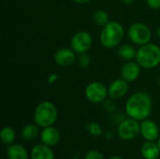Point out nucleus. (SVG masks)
Returning a JSON list of instances; mask_svg holds the SVG:
<instances>
[{"mask_svg":"<svg viewBox=\"0 0 160 159\" xmlns=\"http://www.w3.org/2000/svg\"><path fill=\"white\" fill-rule=\"evenodd\" d=\"M153 107L152 98L146 93L138 92L129 97L126 103V112L137 121H143L151 114Z\"/></svg>","mask_w":160,"mask_h":159,"instance_id":"1","label":"nucleus"},{"mask_svg":"<svg viewBox=\"0 0 160 159\" xmlns=\"http://www.w3.org/2000/svg\"><path fill=\"white\" fill-rule=\"evenodd\" d=\"M124 36L125 30L123 25L116 21H112L103 26L100 34V42L107 49L115 48L123 40Z\"/></svg>","mask_w":160,"mask_h":159,"instance_id":"2","label":"nucleus"},{"mask_svg":"<svg viewBox=\"0 0 160 159\" xmlns=\"http://www.w3.org/2000/svg\"><path fill=\"white\" fill-rule=\"evenodd\" d=\"M136 61L143 68H154L160 64V48L154 43L142 45L137 51Z\"/></svg>","mask_w":160,"mask_h":159,"instance_id":"3","label":"nucleus"},{"mask_svg":"<svg viewBox=\"0 0 160 159\" xmlns=\"http://www.w3.org/2000/svg\"><path fill=\"white\" fill-rule=\"evenodd\" d=\"M57 120V110L53 103L50 101L40 102L34 112L35 123L41 127H52Z\"/></svg>","mask_w":160,"mask_h":159,"instance_id":"4","label":"nucleus"},{"mask_svg":"<svg viewBox=\"0 0 160 159\" xmlns=\"http://www.w3.org/2000/svg\"><path fill=\"white\" fill-rule=\"evenodd\" d=\"M129 39L137 45H145L150 42L152 37V32L150 28L142 22L132 23L128 32Z\"/></svg>","mask_w":160,"mask_h":159,"instance_id":"5","label":"nucleus"},{"mask_svg":"<svg viewBox=\"0 0 160 159\" xmlns=\"http://www.w3.org/2000/svg\"><path fill=\"white\" fill-rule=\"evenodd\" d=\"M117 133L120 139L124 141L133 140L139 133H141V125L133 118L126 119L120 123L117 128Z\"/></svg>","mask_w":160,"mask_h":159,"instance_id":"6","label":"nucleus"},{"mask_svg":"<svg viewBox=\"0 0 160 159\" xmlns=\"http://www.w3.org/2000/svg\"><path fill=\"white\" fill-rule=\"evenodd\" d=\"M93 38L92 36L86 31L77 32L71 38L70 45L71 49L79 54L86 53L92 46Z\"/></svg>","mask_w":160,"mask_h":159,"instance_id":"7","label":"nucleus"},{"mask_svg":"<svg viewBox=\"0 0 160 159\" xmlns=\"http://www.w3.org/2000/svg\"><path fill=\"white\" fill-rule=\"evenodd\" d=\"M108 95L107 87L100 82H93L85 88V97L93 103H100L104 101Z\"/></svg>","mask_w":160,"mask_h":159,"instance_id":"8","label":"nucleus"},{"mask_svg":"<svg viewBox=\"0 0 160 159\" xmlns=\"http://www.w3.org/2000/svg\"><path fill=\"white\" fill-rule=\"evenodd\" d=\"M121 76L122 79L127 81L128 82H131L136 81L141 73V66L138 62L134 61H127L121 67Z\"/></svg>","mask_w":160,"mask_h":159,"instance_id":"9","label":"nucleus"},{"mask_svg":"<svg viewBox=\"0 0 160 159\" xmlns=\"http://www.w3.org/2000/svg\"><path fill=\"white\" fill-rule=\"evenodd\" d=\"M76 59L75 52L71 49L61 48L54 53V61L59 67H67L74 64Z\"/></svg>","mask_w":160,"mask_h":159,"instance_id":"10","label":"nucleus"},{"mask_svg":"<svg viewBox=\"0 0 160 159\" xmlns=\"http://www.w3.org/2000/svg\"><path fill=\"white\" fill-rule=\"evenodd\" d=\"M128 91V83L124 79H117L112 82L108 88L109 96L112 99L122 98L127 95Z\"/></svg>","mask_w":160,"mask_h":159,"instance_id":"11","label":"nucleus"},{"mask_svg":"<svg viewBox=\"0 0 160 159\" xmlns=\"http://www.w3.org/2000/svg\"><path fill=\"white\" fill-rule=\"evenodd\" d=\"M141 134L148 142H155L159 135L158 125L148 119H145L141 124Z\"/></svg>","mask_w":160,"mask_h":159,"instance_id":"12","label":"nucleus"},{"mask_svg":"<svg viewBox=\"0 0 160 159\" xmlns=\"http://www.w3.org/2000/svg\"><path fill=\"white\" fill-rule=\"evenodd\" d=\"M60 138H61L60 132L55 127H53L52 126L48 127H44L43 130L41 131V134H40L41 142L45 145L50 146V147L56 145L60 142Z\"/></svg>","mask_w":160,"mask_h":159,"instance_id":"13","label":"nucleus"},{"mask_svg":"<svg viewBox=\"0 0 160 159\" xmlns=\"http://www.w3.org/2000/svg\"><path fill=\"white\" fill-rule=\"evenodd\" d=\"M31 159H54V155L50 146L45 144H37L31 152Z\"/></svg>","mask_w":160,"mask_h":159,"instance_id":"14","label":"nucleus"},{"mask_svg":"<svg viewBox=\"0 0 160 159\" xmlns=\"http://www.w3.org/2000/svg\"><path fill=\"white\" fill-rule=\"evenodd\" d=\"M142 155L145 159H158L160 155L158 145L154 142H146L141 149Z\"/></svg>","mask_w":160,"mask_h":159,"instance_id":"15","label":"nucleus"},{"mask_svg":"<svg viewBox=\"0 0 160 159\" xmlns=\"http://www.w3.org/2000/svg\"><path fill=\"white\" fill-rule=\"evenodd\" d=\"M8 159H28L25 148L21 144H12L8 148Z\"/></svg>","mask_w":160,"mask_h":159,"instance_id":"16","label":"nucleus"},{"mask_svg":"<svg viewBox=\"0 0 160 159\" xmlns=\"http://www.w3.org/2000/svg\"><path fill=\"white\" fill-rule=\"evenodd\" d=\"M38 134V126L35 124H29L22 127L21 131L22 138L26 142H32L34 141Z\"/></svg>","mask_w":160,"mask_h":159,"instance_id":"17","label":"nucleus"},{"mask_svg":"<svg viewBox=\"0 0 160 159\" xmlns=\"http://www.w3.org/2000/svg\"><path fill=\"white\" fill-rule=\"evenodd\" d=\"M118 54L126 61H132L137 56V51L132 45L125 44L118 49Z\"/></svg>","mask_w":160,"mask_h":159,"instance_id":"18","label":"nucleus"},{"mask_svg":"<svg viewBox=\"0 0 160 159\" xmlns=\"http://www.w3.org/2000/svg\"><path fill=\"white\" fill-rule=\"evenodd\" d=\"M0 137H1V141L4 144L9 145L11 143H13V142L15 140V131L10 127H5L1 130Z\"/></svg>","mask_w":160,"mask_h":159,"instance_id":"19","label":"nucleus"},{"mask_svg":"<svg viewBox=\"0 0 160 159\" xmlns=\"http://www.w3.org/2000/svg\"><path fill=\"white\" fill-rule=\"evenodd\" d=\"M94 21L97 24L100 26H104L109 22V15L104 10H98L94 14Z\"/></svg>","mask_w":160,"mask_h":159,"instance_id":"20","label":"nucleus"},{"mask_svg":"<svg viewBox=\"0 0 160 159\" xmlns=\"http://www.w3.org/2000/svg\"><path fill=\"white\" fill-rule=\"evenodd\" d=\"M86 129L94 137H98V136L102 135V128L98 123L93 122V123L88 124L87 127H86Z\"/></svg>","mask_w":160,"mask_h":159,"instance_id":"21","label":"nucleus"},{"mask_svg":"<svg viewBox=\"0 0 160 159\" xmlns=\"http://www.w3.org/2000/svg\"><path fill=\"white\" fill-rule=\"evenodd\" d=\"M78 63H79L80 67L85 68V67H89V65H90V63H91V60H90V57H89L86 53H82V54H80V56H79Z\"/></svg>","mask_w":160,"mask_h":159,"instance_id":"22","label":"nucleus"},{"mask_svg":"<svg viewBox=\"0 0 160 159\" xmlns=\"http://www.w3.org/2000/svg\"><path fill=\"white\" fill-rule=\"evenodd\" d=\"M84 159H104L102 154L97 150H91L86 153Z\"/></svg>","mask_w":160,"mask_h":159,"instance_id":"23","label":"nucleus"},{"mask_svg":"<svg viewBox=\"0 0 160 159\" xmlns=\"http://www.w3.org/2000/svg\"><path fill=\"white\" fill-rule=\"evenodd\" d=\"M147 5L152 9H158L160 8V0H146Z\"/></svg>","mask_w":160,"mask_h":159,"instance_id":"24","label":"nucleus"},{"mask_svg":"<svg viewBox=\"0 0 160 159\" xmlns=\"http://www.w3.org/2000/svg\"><path fill=\"white\" fill-rule=\"evenodd\" d=\"M57 79H58V76H57L56 74H52V75H51L50 78H49V82H50V83H53Z\"/></svg>","mask_w":160,"mask_h":159,"instance_id":"25","label":"nucleus"},{"mask_svg":"<svg viewBox=\"0 0 160 159\" xmlns=\"http://www.w3.org/2000/svg\"><path fill=\"white\" fill-rule=\"evenodd\" d=\"M75 3H77V4H81V5H84V4H87V3H89L91 0H73Z\"/></svg>","mask_w":160,"mask_h":159,"instance_id":"26","label":"nucleus"},{"mask_svg":"<svg viewBox=\"0 0 160 159\" xmlns=\"http://www.w3.org/2000/svg\"><path fill=\"white\" fill-rule=\"evenodd\" d=\"M134 1H135V0H122L123 4H125V5H130V4H132Z\"/></svg>","mask_w":160,"mask_h":159,"instance_id":"27","label":"nucleus"},{"mask_svg":"<svg viewBox=\"0 0 160 159\" xmlns=\"http://www.w3.org/2000/svg\"><path fill=\"white\" fill-rule=\"evenodd\" d=\"M110 159H123V158H121L120 157H111Z\"/></svg>","mask_w":160,"mask_h":159,"instance_id":"28","label":"nucleus"},{"mask_svg":"<svg viewBox=\"0 0 160 159\" xmlns=\"http://www.w3.org/2000/svg\"><path fill=\"white\" fill-rule=\"evenodd\" d=\"M158 37L160 38V26L159 28H158Z\"/></svg>","mask_w":160,"mask_h":159,"instance_id":"29","label":"nucleus"},{"mask_svg":"<svg viewBox=\"0 0 160 159\" xmlns=\"http://www.w3.org/2000/svg\"><path fill=\"white\" fill-rule=\"evenodd\" d=\"M158 147H159V150H160V138H159V140H158Z\"/></svg>","mask_w":160,"mask_h":159,"instance_id":"30","label":"nucleus"},{"mask_svg":"<svg viewBox=\"0 0 160 159\" xmlns=\"http://www.w3.org/2000/svg\"><path fill=\"white\" fill-rule=\"evenodd\" d=\"M158 82L160 83V75H159V77H158Z\"/></svg>","mask_w":160,"mask_h":159,"instance_id":"31","label":"nucleus"}]
</instances>
